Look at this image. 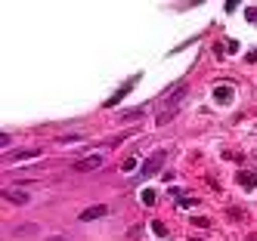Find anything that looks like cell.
<instances>
[{"label":"cell","instance_id":"6da1fadb","mask_svg":"<svg viewBox=\"0 0 257 241\" xmlns=\"http://www.w3.org/2000/svg\"><path fill=\"white\" fill-rule=\"evenodd\" d=\"M186 99V84H180V87H174L171 90V96H164L161 102H158V111H155V124H168L171 118H174V111L180 108V102Z\"/></svg>","mask_w":257,"mask_h":241},{"label":"cell","instance_id":"7a4b0ae2","mask_svg":"<svg viewBox=\"0 0 257 241\" xmlns=\"http://www.w3.org/2000/svg\"><path fill=\"white\" fill-rule=\"evenodd\" d=\"M102 164H105V155H102V152H93V155L81 158V161L75 164V170H78V173H93V170H99Z\"/></svg>","mask_w":257,"mask_h":241},{"label":"cell","instance_id":"3957f363","mask_svg":"<svg viewBox=\"0 0 257 241\" xmlns=\"http://www.w3.org/2000/svg\"><path fill=\"white\" fill-rule=\"evenodd\" d=\"M164 158H168V155H164V152H155V155H149V161H146L143 164V170H137V179H149L155 170H161V164H164Z\"/></svg>","mask_w":257,"mask_h":241},{"label":"cell","instance_id":"277c9868","mask_svg":"<svg viewBox=\"0 0 257 241\" xmlns=\"http://www.w3.org/2000/svg\"><path fill=\"white\" fill-rule=\"evenodd\" d=\"M108 213V207L105 204H93V207H87V210H81V222H93V219H99V216H105Z\"/></svg>","mask_w":257,"mask_h":241},{"label":"cell","instance_id":"5b68a950","mask_svg":"<svg viewBox=\"0 0 257 241\" xmlns=\"http://www.w3.org/2000/svg\"><path fill=\"white\" fill-rule=\"evenodd\" d=\"M4 201H13V204H19V207H25V204L31 201V195L19 192V189H4Z\"/></svg>","mask_w":257,"mask_h":241},{"label":"cell","instance_id":"8992f818","mask_svg":"<svg viewBox=\"0 0 257 241\" xmlns=\"http://www.w3.org/2000/svg\"><path fill=\"white\" fill-rule=\"evenodd\" d=\"M28 158H41V148H19L10 155V161H28Z\"/></svg>","mask_w":257,"mask_h":241},{"label":"cell","instance_id":"52a82bcc","mask_svg":"<svg viewBox=\"0 0 257 241\" xmlns=\"http://www.w3.org/2000/svg\"><path fill=\"white\" fill-rule=\"evenodd\" d=\"M214 99H217V102H229V99H232V87H217V90H214Z\"/></svg>","mask_w":257,"mask_h":241},{"label":"cell","instance_id":"ba28073f","mask_svg":"<svg viewBox=\"0 0 257 241\" xmlns=\"http://www.w3.org/2000/svg\"><path fill=\"white\" fill-rule=\"evenodd\" d=\"M13 235H16V238H22V235H38V226H34V222H25V226L13 229Z\"/></svg>","mask_w":257,"mask_h":241},{"label":"cell","instance_id":"9c48e42d","mask_svg":"<svg viewBox=\"0 0 257 241\" xmlns=\"http://www.w3.org/2000/svg\"><path fill=\"white\" fill-rule=\"evenodd\" d=\"M238 182L251 189V185H257V173H248V170H242V173H238Z\"/></svg>","mask_w":257,"mask_h":241},{"label":"cell","instance_id":"30bf717a","mask_svg":"<svg viewBox=\"0 0 257 241\" xmlns=\"http://www.w3.org/2000/svg\"><path fill=\"white\" fill-rule=\"evenodd\" d=\"M140 115H143V108H134V111H124V115H121L118 121H121V124H127V121H137Z\"/></svg>","mask_w":257,"mask_h":241},{"label":"cell","instance_id":"8fae6325","mask_svg":"<svg viewBox=\"0 0 257 241\" xmlns=\"http://www.w3.org/2000/svg\"><path fill=\"white\" fill-rule=\"evenodd\" d=\"M143 204H146V207H152V204H155V195H152V192H143Z\"/></svg>","mask_w":257,"mask_h":241},{"label":"cell","instance_id":"7c38bea8","mask_svg":"<svg viewBox=\"0 0 257 241\" xmlns=\"http://www.w3.org/2000/svg\"><path fill=\"white\" fill-rule=\"evenodd\" d=\"M134 167H137V158L131 155V158H127V161H124V170H127V173H131V170H134Z\"/></svg>","mask_w":257,"mask_h":241},{"label":"cell","instance_id":"4fadbf2b","mask_svg":"<svg viewBox=\"0 0 257 241\" xmlns=\"http://www.w3.org/2000/svg\"><path fill=\"white\" fill-rule=\"evenodd\" d=\"M56 142H62V145H68V142H81V136H59Z\"/></svg>","mask_w":257,"mask_h":241},{"label":"cell","instance_id":"5bb4252c","mask_svg":"<svg viewBox=\"0 0 257 241\" xmlns=\"http://www.w3.org/2000/svg\"><path fill=\"white\" fill-rule=\"evenodd\" d=\"M50 241H65V238H50Z\"/></svg>","mask_w":257,"mask_h":241}]
</instances>
